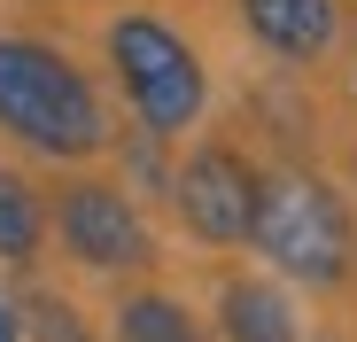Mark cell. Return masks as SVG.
<instances>
[{"instance_id":"cell-1","label":"cell","mask_w":357,"mask_h":342,"mask_svg":"<svg viewBox=\"0 0 357 342\" xmlns=\"http://www.w3.org/2000/svg\"><path fill=\"white\" fill-rule=\"evenodd\" d=\"M0 133H16L54 163H78L109 148V109L93 78L47 39H0Z\"/></svg>"},{"instance_id":"cell-2","label":"cell","mask_w":357,"mask_h":342,"mask_svg":"<svg viewBox=\"0 0 357 342\" xmlns=\"http://www.w3.org/2000/svg\"><path fill=\"white\" fill-rule=\"evenodd\" d=\"M249 241L295 288H349L357 280V210L311 171H272L264 179Z\"/></svg>"},{"instance_id":"cell-3","label":"cell","mask_w":357,"mask_h":342,"mask_svg":"<svg viewBox=\"0 0 357 342\" xmlns=\"http://www.w3.org/2000/svg\"><path fill=\"white\" fill-rule=\"evenodd\" d=\"M109 70L116 86H125L132 101V117L148 133H187L202 117V101H210V78H202V54L178 39L163 16H116L109 24Z\"/></svg>"},{"instance_id":"cell-4","label":"cell","mask_w":357,"mask_h":342,"mask_svg":"<svg viewBox=\"0 0 357 342\" xmlns=\"http://www.w3.org/2000/svg\"><path fill=\"white\" fill-rule=\"evenodd\" d=\"M257 195H264L257 163L241 148H218V140L195 148L187 163H178V179H171V202H178V218H187V234L210 241V249H233V241L257 234Z\"/></svg>"},{"instance_id":"cell-5","label":"cell","mask_w":357,"mask_h":342,"mask_svg":"<svg viewBox=\"0 0 357 342\" xmlns=\"http://www.w3.org/2000/svg\"><path fill=\"white\" fill-rule=\"evenodd\" d=\"M54 234H63V249L86 272H132V265H148V225H140L132 195L109 187V179H70L63 202H54Z\"/></svg>"},{"instance_id":"cell-6","label":"cell","mask_w":357,"mask_h":342,"mask_svg":"<svg viewBox=\"0 0 357 342\" xmlns=\"http://www.w3.org/2000/svg\"><path fill=\"white\" fill-rule=\"evenodd\" d=\"M241 24L280 63H319L334 47V31H342V8L334 0H241Z\"/></svg>"},{"instance_id":"cell-7","label":"cell","mask_w":357,"mask_h":342,"mask_svg":"<svg viewBox=\"0 0 357 342\" xmlns=\"http://www.w3.org/2000/svg\"><path fill=\"white\" fill-rule=\"evenodd\" d=\"M218 319H225V342H303L287 288H272V280H225Z\"/></svg>"},{"instance_id":"cell-8","label":"cell","mask_w":357,"mask_h":342,"mask_svg":"<svg viewBox=\"0 0 357 342\" xmlns=\"http://www.w3.org/2000/svg\"><path fill=\"white\" fill-rule=\"evenodd\" d=\"M39 241H47V210H39V195L16 179L8 163H0V265H31Z\"/></svg>"},{"instance_id":"cell-9","label":"cell","mask_w":357,"mask_h":342,"mask_svg":"<svg viewBox=\"0 0 357 342\" xmlns=\"http://www.w3.org/2000/svg\"><path fill=\"white\" fill-rule=\"evenodd\" d=\"M116 342H202V327H195V311L178 304V296H125L116 304Z\"/></svg>"},{"instance_id":"cell-10","label":"cell","mask_w":357,"mask_h":342,"mask_svg":"<svg viewBox=\"0 0 357 342\" xmlns=\"http://www.w3.org/2000/svg\"><path fill=\"white\" fill-rule=\"evenodd\" d=\"M24 334H39V342H86L78 311H70V304H54V296H31V319H24Z\"/></svg>"},{"instance_id":"cell-11","label":"cell","mask_w":357,"mask_h":342,"mask_svg":"<svg viewBox=\"0 0 357 342\" xmlns=\"http://www.w3.org/2000/svg\"><path fill=\"white\" fill-rule=\"evenodd\" d=\"M0 342H24V319H16V304H0Z\"/></svg>"}]
</instances>
